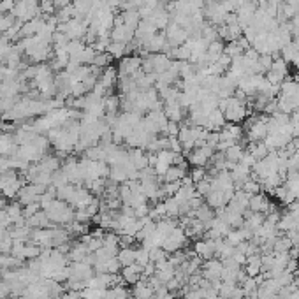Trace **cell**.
Wrapping results in <instances>:
<instances>
[{
    "label": "cell",
    "instance_id": "1",
    "mask_svg": "<svg viewBox=\"0 0 299 299\" xmlns=\"http://www.w3.org/2000/svg\"><path fill=\"white\" fill-rule=\"evenodd\" d=\"M218 109L224 113L227 123H241L243 120H246V116L252 114V107H248V102L239 101L234 95L227 97V99H220Z\"/></svg>",
    "mask_w": 299,
    "mask_h": 299
},
{
    "label": "cell",
    "instance_id": "2",
    "mask_svg": "<svg viewBox=\"0 0 299 299\" xmlns=\"http://www.w3.org/2000/svg\"><path fill=\"white\" fill-rule=\"evenodd\" d=\"M23 185L25 183L20 178V172L14 171V169H9V171L0 174V192L5 199H16L18 192Z\"/></svg>",
    "mask_w": 299,
    "mask_h": 299
},
{
    "label": "cell",
    "instance_id": "3",
    "mask_svg": "<svg viewBox=\"0 0 299 299\" xmlns=\"http://www.w3.org/2000/svg\"><path fill=\"white\" fill-rule=\"evenodd\" d=\"M213 155H215V148L204 145L190 150L189 153H185V157H187V160H189V164L192 167H208Z\"/></svg>",
    "mask_w": 299,
    "mask_h": 299
},
{
    "label": "cell",
    "instance_id": "4",
    "mask_svg": "<svg viewBox=\"0 0 299 299\" xmlns=\"http://www.w3.org/2000/svg\"><path fill=\"white\" fill-rule=\"evenodd\" d=\"M187 245H189V236L185 234V231L180 227V225H178V227L162 241V248L167 252V254H174V252H178V250H183Z\"/></svg>",
    "mask_w": 299,
    "mask_h": 299
},
{
    "label": "cell",
    "instance_id": "5",
    "mask_svg": "<svg viewBox=\"0 0 299 299\" xmlns=\"http://www.w3.org/2000/svg\"><path fill=\"white\" fill-rule=\"evenodd\" d=\"M143 67V57H136V55H127L123 57L118 64V76L120 78H132V76L139 72Z\"/></svg>",
    "mask_w": 299,
    "mask_h": 299
},
{
    "label": "cell",
    "instance_id": "6",
    "mask_svg": "<svg viewBox=\"0 0 299 299\" xmlns=\"http://www.w3.org/2000/svg\"><path fill=\"white\" fill-rule=\"evenodd\" d=\"M153 137L155 136L148 134V132L143 128V125L139 123V125H137V127L134 128V130H132L127 137H125V141H123V143H125L128 148H143V150H145L146 146H148V143L153 139Z\"/></svg>",
    "mask_w": 299,
    "mask_h": 299
},
{
    "label": "cell",
    "instance_id": "7",
    "mask_svg": "<svg viewBox=\"0 0 299 299\" xmlns=\"http://www.w3.org/2000/svg\"><path fill=\"white\" fill-rule=\"evenodd\" d=\"M93 275H95V269H93V266H90V264H86V262L69 264V280L85 281V283H86Z\"/></svg>",
    "mask_w": 299,
    "mask_h": 299
},
{
    "label": "cell",
    "instance_id": "8",
    "mask_svg": "<svg viewBox=\"0 0 299 299\" xmlns=\"http://www.w3.org/2000/svg\"><path fill=\"white\" fill-rule=\"evenodd\" d=\"M93 197H95V195H93V193L90 192L88 189L76 185L74 192H72V195H70V199H69V202H67V204H70L74 210H85V208H86L88 204L93 201Z\"/></svg>",
    "mask_w": 299,
    "mask_h": 299
},
{
    "label": "cell",
    "instance_id": "9",
    "mask_svg": "<svg viewBox=\"0 0 299 299\" xmlns=\"http://www.w3.org/2000/svg\"><path fill=\"white\" fill-rule=\"evenodd\" d=\"M166 37H167V43L171 44V48H178L181 44H185L189 41V32L181 28L180 25H176V23H169L166 28Z\"/></svg>",
    "mask_w": 299,
    "mask_h": 299
},
{
    "label": "cell",
    "instance_id": "10",
    "mask_svg": "<svg viewBox=\"0 0 299 299\" xmlns=\"http://www.w3.org/2000/svg\"><path fill=\"white\" fill-rule=\"evenodd\" d=\"M222 271H224V264L220 259H210L202 262V277L206 278L208 281H215L222 280Z\"/></svg>",
    "mask_w": 299,
    "mask_h": 299
},
{
    "label": "cell",
    "instance_id": "11",
    "mask_svg": "<svg viewBox=\"0 0 299 299\" xmlns=\"http://www.w3.org/2000/svg\"><path fill=\"white\" fill-rule=\"evenodd\" d=\"M193 254L201 257L202 260H210L215 257V239L204 237V239H197L193 245Z\"/></svg>",
    "mask_w": 299,
    "mask_h": 299
},
{
    "label": "cell",
    "instance_id": "12",
    "mask_svg": "<svg viewBox=\"0 0 299 299\" xmlns=\"http://www.w3.org/2000/svg\"><path fill=\"white\" fill-rule=\"evenodd\" d=\"M118 69L113 65L106 67L104 70H102L101 78H99V85H101L102 88H104L107 93H113V88L116 86V83H118Z\"/></svg>",
    "mask_w": 299,
    "mask_h": 299
},
{
    "label": "cell",
    "instance_id": "13",
    "mask_svg": "<svg viewBox=\"0 0 299 299\" xmlns=\"http://www.w3.org/2000/svg\"><path fill=\"white\" fill-rule=\"evenodd\" d=\"M128 162L136 167L137 171H143L150 166V155L143 148H130L128 150Z\"/></svg>",
    "mask_w": 299,
    "mask_h": 299
},
{
    "label": "cell",
    "instance_id": "14",
    "mask_svg": "<svg viewBox=\"0 0 299 299\" xmlns=\"http://www.w3.org/2000/svg\"><path fill=\"white\" fill-rule=\"evenodd\" d=\"M269 206H271V202H269L268 195L264 192H259L255 193V195H250V202H248V210L250 211H255V213H268L269 211Z\"/></svg>",
    "mask_w": 299,
    "mask_h": 299
},
{
    "label": "cell",
    "instance_id": "15",
    "mask_svg": "<svg viewBox=\"0 0 299 299\" xmlns=\"http://www.w3.org/2000/svg\"><path fill=\"white\" fill-rule=\"evenodd\" d=\"M18 151V145L13 134L2 132L0 134V157H13Z\"/></svg>",
    "mask_w": 299,
    "mask_h": 299
},
{
    "label": "cell",
    "instance_id": "16",
    "mask_svg": "<svg viewBox=\"0 0 299 299\" xmlns=\"http://www.w3.org/2000/svg\"><path fill=\"white\" fill-rule=\"evenodd\" d=\"M143 273H145V268H143V266L132 264V266L122 268V278L125 280L127 285H134V283H137V281L143 278Z\"/></svg>",
    "mask_w": 299,
    "mask_h": 299
},
{
    "label": "cell",
    "instance_id": "17",
    "mask_svg": "<svg viewBox=\"0 0 299 299\" xmlns=\"http://www.w3.org/2000/svg\"><path fill=\"white\" fill-rule=\"evenodd\" d=\"M151 296H155V290L148 281V278L143 277L137 283H134V289H132V298L134 299H148Z\"/></svg>",
    "mask_w": 299,
    "mask_h": 299
},
{
    "label": "cell",
    "instance_id": "18",
    "mask_svg": "<svg viewBox=\"0 0 299 299\" xmlns=\"http://www.w3.org/2000/svg\"><path fill=\"white\" fill-rule=\"evenodd\" d=\"M164 113L171 122H181L185 114V107L180 104V101H167L164 102Z\"/></svg>",
    "mask_w": 299,
    "mask_h": 299
},
{
    "label": "cell",
    "instance_id": "19",
    "mask_svg": "<svg viewBox=\"0 0 299 299\" xmlns=\"http://www.w3.org/2000/svg\"><path fill=\"white\" fill-rule=\"evenodd\" d=\"M225 123H227V122H225L224 113L216 107V109H213L210 114H208L206 123H204V128H206V130H210V132H218L220 128L224 127Z\"/></svg>",
    "mask_w": 299,
    "mask_h": 299
},
{
    "label": "cell",
    "instance_id": "20",
    "mask_svg": "<svg viewBox=\"0 0 299 299\" xmlns=\"http://www.w3.org/2000/svg\"><path fill=\"white\" fill-rule=\"evenodd\" d=\"M26 225H28L30 229H49L55 224H51V220L48 218L46 211L39 210L35 215H32L30 218H26Z\"/></svg>",
    "mask_w": 299,
    "mask_h": 299
},
{
    "label": "cell",
    "instance_id": "21",
    "mask_svg": "<svg viewBox=\"0 0 299 299\" xmlns=\"http://www.w3.org/2000/svg\"><path fill=\"white\" fill-rule=\"evenodd\" d=\"M215 210H213V208H210L206 204V201H204V204H202L201 208H199V210H195V218L199 220V222H201L202 225H204V229H210L211 227V222H213V220H215Z\"/></svg>",
    "mask_w": 299,
    "mask_h": 299
},
{
    "label": "cell",
    "instance_id": "22",
    "mask_svg": "<svg viewBox=\"0 0 299 299\" xmlns=\"http://www.w3.org/2000/svg\"><path fill=\"white\" fill-rule=\"evenodd\" d=\"M243 216H245V224H243V227L252 231V233H255V231L264 224V218H266L264 213H255V211H250V210L246 211Z\"/></svg>",
    "mask_w": 299,
    "mask_h": 299
},
{
    "label": "cell",
    "instance_id": "23",
    "mask_svg": "<svg viewBox=\"0 0 299 299\" xmlns=\"http://www.w3.org/2000/svg\"><path fill=\"white\" fill-rule=\"evenodd\" d=\"M88 254H90V252H88V246L85 245L83 241H79V243H74V245L70 246L67 257H69L70 262H83V260L86 259Z\"/></svg>",
    "mask_w": 299,
    "mask_h": 299
},
{
    "label": "cell",
    "instance_id": "24",
    "mask_svg": "<svg viewBox=\"0 0 299 299\" xmlns=\"http://www.w3.org/2000/svg\"><path fill=\"white\" fill-rule=\"evenodd\" d=\"M37 164H39V167L43 171H48V172H55L62 167V162H60V158H58V155H44Z\"/></svg>",
    "mask_w": 299,
    "mask_h": 299
},
{
    "label": "cell",
    "instance_id": "25",
    "mask_svg": "<svg viewBox=\"0 0 299 299\" xmlns=\"http://www.w3.org/2000/svg\"><path fill=\"white\" fill-rule=\"evenodd\" d=\"M116 259H118V262L122 264V268H125V266H132V264H136V248H132V246H125V248H120L118 255H116Z\"/></svg>",
    "mask_w": 299,
    "mask_h": 299
},
{
    "label": "cell",
    "instance_id": "26",
    "mask_svg": "<svg viewBox=\"0 0 299 299\" xmlns=\"http://www.w3.org/2000/svg\"><path fill=\"white\" fill-rule=\"evenodd\" d=\"M120 16H122L125 25L130 26L132 30H137V25H139V21H141V16H139V11H137V9H125V11L120 13Z\"/></svg>",
    "mask_w": 299,
    "mask_h": 299
},
{
    "label": "cell",
    "instance_id": "27",
    "mask_svg": "<svg viewBox=\"0 0 299 299\" xmlns=\"http://www.w3.org/2000/svg\"><path fill=\"white\" fill-rule=\"evenodd\" d=\"M187 174H189V172L185 171V169H181V167L171 166L160 180H164V183H174V181H181Z\"/></svg>",
    "mask_w": 299,
    "mask_h": 299
},
{
    "label": "cell",
    "instance_id": "28",
    "mask_svg": "<svg viewBox=\"0 0 299 299\" xmlns=\"http://www.w3.org/2000/svg\"><path fill=\"white\" fill-rule=\"evenodd\" d=\"M243 155H245V146L239 145V143H237V145H234V146H231V148H227L224 151L225 160H227V162H231V164H237L243 158Z\"/></svg>",
    "mask_w": 299,
    "mask_h": 299
},
{
    "label": "cell",
    "instance_id": "29",
    "mask_svg": "<svg viewBox=\"0 0 299 299\" xmlns=\"http://www.w3.org/2000/svg\"><path fill=\"white\" fill-rule=\"evenodd\" d=\"M106 298L107 299H130V292L125 287V283H120V285H113L106 290Z\"/></svg>",
    "mask_w": 299,
    "mask_h": 299
},
{
    "label": "cell",
    "instance_id": "30",
    "mask_svg": "<svg viewBox=\"0 0 299 299\" xmlns=\"http://www.w3.org/2000/svg\"><path fill=\"white\" fill-rule=\"evenodd\" d=\"M106 51L109 53L111 57H113V60L114 58H118V60H122L123 57H127V53L130 51L128 49V44H123V43H113L111 41L109 43V46H107V49Z\"/></svg>",
    "mask_w": 299,
    "mask_h": 299
},
{
    "label": "cell",
    "instance_id": "31",
    "mask_svg": "<svg viewBox=\"0 0 299 299\" xmlns=\"http://www.w3.org/2000/svg\"><path fill=\"white\" fill-rule=\"evenodd\" d=\"M248 151L255 157V160H262L269 155V148L266 146L264 141H259V143H248Z\"/></svg>",
    "mask_w": 299,
    "mask_h": 299
},
{
    "label": "cell",
    "instance_id": "32",
    "mask_svg": "<svg viewBox=\"0 0 299 299\" xmlns=\"http://www.w3.org/2000/svg\"><path fill=\"white\" fill-rule=\"evenodd\" d=\"M23 260L14 257L13 254H0V269H18L21 268Z\"/></svg>",
    "mask_w": 299,
    "mask_h": 299
},
{
    "label": "cell",
    "instance_id": "33",
    "mask_svg": "<svg viewBox=\"0 0 299 299\" xmlns=\"http://www.w3.org/2000/svg\"><path fill=\"white\" fill-rule=\"evenodd\" d=\"M111 62H113V57H111L107 51H102V53H97L95 58H93V62L90 64V65L99 67V69H106V67L111 65Z\"/></svg>",
    "mask_w": 299,
    "mask_h": 299
},
{
    "label": "cell",
    "instance_id": "34",
    "mask_svg": "<svg viewBox=\"0 0 299 299\" xmlns=\"http://www.w3.org/2000/svg\"><path fill=\"white\" fill-rule=\"evenodd\" d=\"M241 190H243V192L248 193V195H255V193L262 192V185H260V181H259V180H255L254 176H252L250 180L243 183Z\"/></svg>",
    "mask_w": 299,
    "mask_h": 299
},
{
    "label": "cell",
    "instance_id": "35",
    "mask_svg": "<svg viewBox=\"0 0 299 299\" xmlns=\"http://www.w3.org/2000/svg\"><path fill=\"white\" fill-rule=\"evenodd\" d=\"M224 53H225V55H227V57L236 58V57H241L243 53H245V49L241 48V44L237 43V41H231V43L225 44Z\"/></svg>",
    "mask_w": 299,
    "mask_h": 299
},
{
    "label": "cell",
    "instance_id": "36",
    "mask_svg": "<svg viewBox=\"0 0 299 299\" xmlns=\"http://www.w3.org/2000/svg\"><path fill=\"white\" fill-rule=\"evenodd\" d=\"M150 262H162V260L169 259V254L164 250L162 246H153V248H150Z\"/></svg>",
    "mask_w": 299,
    "mask_h": 299
},
{
    "label": "cell",
    "instance_id": "37",
    "mask_svg": "<svg viewBox=\"0 0 299 299\" xmlns=\"http://www.w3.org/2000/svg\"><path fill=\"white\" fill-rule=\"evenodd\" d=\"M5 211H7L11 222H14V220L20 218V216L23 215V204L20 201H14V202H11V204L5 206Z\"/></svg>",
    "mask_w": 299,
    "mask_h": 299
},
{
    "label": "cell",
    "instance_id": "38",
    "mask_svg": "<svg viewBox=\"0 0 299 299\" xmlns=\"http://www.w3.org/2000/svg\"><path fill=\"white\" fill-rule=\"evenodd\" d=\"M14 23H16V18H14L11 13L0 14V34L4 35L5 32H9V28H13Z\"/></svg>",
    "mask_w": 299,
    "mask_h": 299
},
{
    "label": "cell",
    "instance_id": "39",
    "mask_svg": "<svg viewBox=\"0 0 299 299\" xmlns=\"http://www.w3.org/2000/svg\"><path fill=\"white\" fill-rule=\"evenodd\" d=\"M74 189H76V185H72V183H67V185H64V187H58L57 199H60V201H64V202H69V199H70V195H72V192H74Z\"/></svg>",
    "mask_w": 299,
    "mask_h": 299
},
{
    "label": "cell",
    "instance_id": "40",
    "mask_svg": "<svg viewBox=\"0 0 299 299\" xmlns=\"http://www.w3.org/2000/svg\"><path fill=\"white\" fill-rule=\"evenodd\" d=\"M236 287H237V283H227V281H222V285H220V289H218V296L222 299H233Z\"/></svg>",
    "mask_w": 299,
    "mask_h": 299
},
{
    "label": "cell",
    "instance_id": "41",
    "mask_svg": "<svg viewBox=\"0 0 299 299\" xmlns=\"http://www.w3.org/2000/svg\"><path fill=\"white\" fill-rule=\"evenodd\" d=\"M106 290H107V289H106ZM106 290L86 287V289L81 290V298H83V299H102L106 296Z\"/></svg>",
    "mask_w": 299,
    "mask_h": 299
},
{
    "label": "cell",
    "instance_id": "42",
    "mask_svg": "<svg viewBox=\"0 0 299 299\" xmlns=\"http://www.w3.org/2000/svg\"><path fill=\"white\" fill-rule=\"evenodd\" d=\"M69 183V180H67L65 172L62 171V167L58 169V171L53 172V178H51V187H55V189H58V187H64V185Z\"/></svg>",
    "mask_w": 299,
    "mask_h": 299
},
{
    "label": "cell",
    "instance_id": "43",
    "mask_svg": "<svg viewBox=\"0 0 299 299\" xmlns=\"http://www.w3.org/2000/svg\"><path fill=\"white\" fill-rule=\"evenodd\" d=\"M189 176L192 178L193 183H199V181H202L208 176V171L206 167H190Z\"/></svg>",
    "mask_w": 299,
    "mask_h": 299
},
{
    "label": "cell",
    "instance_id": "44",
    "mask_svg": "<svg viewBox=\"0 0 299 299\" xmlns=\"http://www.w3.org/2000/svg\"><path fill=\"white\" fill-rule=\"evenodd\" d=\"M224 48H225V44L222 43L220 39L213 41V43L208 44V55H215V57H220L222 53H224Z\"/></svg>",
    "mask_w": 299,
    "mask_h": 299
},
{
    "label": "cell",
    "instance_id": "45",
    "mask_svg": "<svg viewBox=\"0 0 299 299\" xmlns=\"http://www.w3.org/2000/svg\"><path fill=\"white\" fill-rule=\"evenodd\" d=\"M239 287L243 289L245 296H248V294H254V292H257V287H259V283H257V280H255V278H250V277H248Z\"/></svg>",
    "mask_w": 299,
    "mask_h": 299
},
{
    "label": "cell",
    "instance_id": "46",
    "mask_svg": "<svg viewBox=\"0 0 299 299\" xmlns=\"http://www.w3.org/2000/svg\"><path fill=\"white\" fill-rule=\"evenodd\" d=\"M148 262H150V252H148V248H145V246L137 248V250H136V264H139V266H143V268H145Z\"/></svg>",
    "mask_w": 299,
    "mask_h": 299
},
{
    "label": "cell",
    "instance_id": "47",
    "mask_svg": "<svg viewBox=\"0 0 299 299\" xmlns=\"http://www.w3.org/2000/svg\"><path fill=\"white\" fill-rule=\"evenodd\" d=\"M259 65H260V69H262V74H266L273 65V55H260Z\"/></svg>",
    "mask_w": 299,
    "mask_h": 299
},
{
    "label": "cell",
    "instance_id": "48",
    "mask_svg": "<svg viewBox=\"0 0 299 299\" xmlns=\"http://www.w3.org/2000/svg\"><path fill=\"white\" fill-rule=\"evenodd\" d=\"M39 210H41L39 202H30V204L23 206V215H25V218H30V216L35 215V213H37Z\"/></svg>",
    "mask_w": 299,
    "mask_h": 299
},
{
    "label": "cell",
    "instance_id": "49",
    "mask_svg": "<svg viewBox=\"0 0 299 299\" xmlns=\"http://www.w3.org/2000/svg\"><path fill=\"white\" fill-rule=\"evenodd\" d=\"M60 299H83L81 298V290H67L62 294Z\"/></svg>",
    "mask_w": 299,
    "mask_h": 299
},
{
    "label": "cell",
    "instance_id": "50",
    "mask_svg": "<svg viewBox=\"0 0 299 299\" xmlns=\"http://www.w3.org/2000/svg\"><path fill=\"white\" fill-rule=\"evenodd\" d=\"M9 169H13L11 167V158L9 157H0V174L5 171H9Z\"/></svg>",
    "mask_w": 299,
    "mask_h": 299
},
{
    "label": "cell",
    "instance_id": "51",
    "mask_svg": "<svg viewBox=\"0 0 299 299\" xmlns=\"http://www.w3.org/2000/svg\"><path fill=\"white\" fill-rule=\"evenodd\" d=\"M233 259L236 260L237 264H239V266H245L246 264V255L245 254H241V252H234V255H233Z\"/></svg>",
    "mask_w": 299,
    "mask_h": 299
},
{
    "label": "cell",
    "instance_id": "52",
    "mask_svg": "<svg viewBox=\"0 0 299 299\" xmlns=\"http://www.w3.org/2000/svg\"><path fill=\"white\" fill-rule=\"evenodd\" d=\"M9 294H11V292H9V285L5 281H0V299H5Z\"/></svg>",
    "mask_w": 299,
    "mask_h": 299
},
{
    "label": "cell",
    "instance_id": "53",
    "mask_svg": "<svg viewBox=\"0 0 299 299\" xmlns=\"http://www.w3.org/2000/svg\"><path fill=\"white\" fill-rule=\"evenodd\" d=\"M72 2H74V0H53V4H55V7L57 9L67 7V5H70Z\"/></svg>",
    "mask_w": 299,
    "mask_h": 299
},
{
    "label": "cell",
    "instance_id": "54",
    "mask_svg": "<svg viewBox=\"0 0 299 299\" xmlns=\"http://www.w3.org/2000/svg\"><path fill=\"white\" fill-rule=\"evenodd\" d=\"M290 143H292V146L296 148V151H299V137H292Z\"/></svg>",
    "mask_w": 299,
    "mask_h": 299
}]
</instances>
